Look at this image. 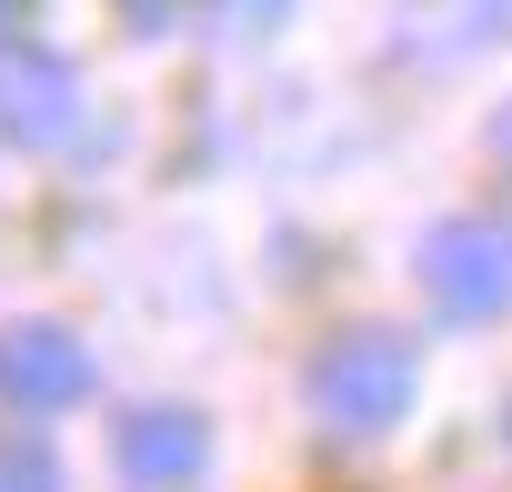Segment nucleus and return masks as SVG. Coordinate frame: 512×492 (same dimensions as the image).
Returning <instances> with one entry per match:
<instances>
[{
  "label": "nucleus",
  "instance_id": "nucleus-6",
  "mask_svg": "<svg viewBox=\"0 0 512 492\" xmlns=\"http://www.w3.org/2000/svg\"><path fill=\"white\" fill-rule=\"evenodd\" d=\"M0 492H61V452L41 432H0Z\"/></svg>",
  "mask_w": 512,
  "mask_h": 492
},
{
  "label": "nucleus",
  "instance_id": "nucleus-8",
  "mask_svg": "<svg viewBox=\"0 0 512 492\" xmlns=\"http://www.w3.org/2000/svg\"><path fill=\"white\" fill-rule=\"evenodd\" d=\"M492 151H502V161H512V101H502V121H492Z\"/></svg>",
  "mask_w": 512,
  "mask_h": 492
},
{
  "label": "nucleus",
  "instance_id": "nucleus-2",
  "mask_svg": "<svg viewBox=\"0 0 512 492\" xmlns=\"http://www.w3.org/2000/svg\"><path fill=\"white\" fill-rule=\"evenodd\" d=\"M422 292H432V312H452V322H492V312L512 302V241H502L492 221H432V241H422Z\"/></svg>",
  "mask_w": 512,
  "mask_h": 492
},
{
  "label": "nucleus",
  "instance_id": "nucleus-5",
  "mask_svg": "<svg viewBox=\"0 0 512 492\" xmlns=\"http://www.w3.org/2000/svg\"><path fill=\"white\" fill-rule=\"evenodd\" d=\"M91 392V352L61 322H11L0 332V402L11 412H71Z\"/></svg>",
  "mask_w": 512,
  "mask_h": 492
},
{
  "label": "nucleus",
  "instance_id": "nucleus-1",
  "mask_svg": "<svg viewBox=\"0 0 512 492\" xmlns=\"http://www.w3.org/2000/svg\"><path fill=\"white\" fill-rule=\"evenodd\" d=\"M412 342H392V332H342L322 362H312V412L332 422V432H392L402 412H412Z\"/></svg>",
  "mask_w": 512,
  "mask_h": 492
},
{
  "label": "nucleus",
  "instance_id": "nucleus-9",
  "mask_svg": "<svg viewBox=\"0 0 512 492\" xmlns=\"http://www.w3.org/2000/svg\"><path fill=\"white\" fill-rule=\"evenodd\" d=\"M11 11H21V0H0V31H11Z\"/></svg>",
  "mask_w": 512,
  "mask_h": 492
},
{
  "label": "nucleus",
  "instance_id": "nucleus-3",
  "mask_svg": "<svg viewBox=\"0 0 512 492\" xmlns=\"http://www.w3.org/2000/svg\"><path fill=\"white\" fill-rule=\"evenodd\" d=\"M81 131V71L61 51H11L0 41V141H21V151H61Z\"/></svg>",
  "mask_w": 512,
  "mask_h": 492
},
{
  "label": "nucleus",
  "instance_id": "nucleus-7",
  "mask_svg": "<svg viewBox=\"0 0 512 492\" xmlns=\"http://www.w3.org/2000/svg\"><path fill=\"white\" fill-rule=\"evenodd\" d=\"M231 11H241V21H282L292 0H231Z\"/></svg>",
  "mask_w": 512,
  "mask_h": 492
},
{
  "label": "nucleus",
  "instance_id": "nucleus-4",
  "mask_svg": "<svg viewBox=\"0 0 512 492\" xmlns=\"http://www.w3.org/2000/svg\"><path fill=\"white\" fill-rule=\"evenodd\" d=\"M111 462H121L131 492H181V482H201V462H211V422L181 412V402H141V412H121Z\"/></svg>",
  "mask_w": 512,
  "mask_h": 492
}]
</instances>
